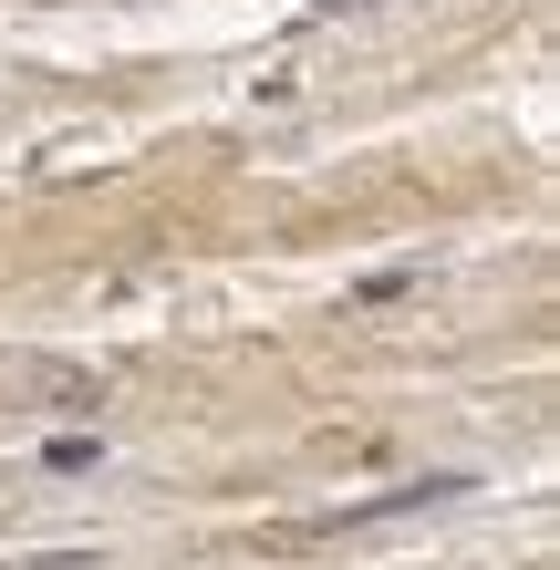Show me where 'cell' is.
Here are the masks:
<instances>
[{"instance_id": "6da1fadb", "label": "cell", "mask_w": 560, "mask_h": 570, "mask_svg": "<svg viewBox=\"0 0 560 570\" xmlns=\"http://www.w3.org/2000/svg\"><path fill=\"white\" fill-rule=\"evenodd\" d=\"M468 478H415V488H384V498H364V509H343L353 529H374V519H405V509H425V498H456Z\"/></svg>"}, {"instance_id": "7a4b0ae2", "label": "cell", "mask_w": 560, "mask_h": 570, "mask_svg": "<svg viewBox=\"0 0 560 570\" xmlns=\"http://www.w3.org/2000/svg\"><path fill=\"white\" fill-rule=\"evenodd\" d=\"M94 456H105V446H94V435H52V446H42V466H52V478H83Z\"/></svg>"}, {"instance_id": "3957f363", "label": "cell", "mask_w": 560, "mask_h": 570, "mask_svg": "<svg viewBox=\"0 0 560 570\" xmlns=\"http://www.w3.org/2000/svg\"><path fill=\"white\" fill-rule=\"evenodd\" d=\"M322 11H364V0H322Z\"/></svg>"}]
</instances>
